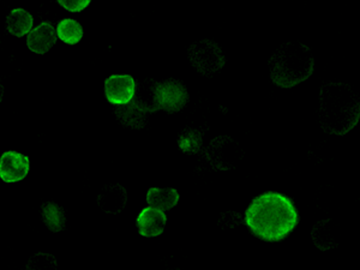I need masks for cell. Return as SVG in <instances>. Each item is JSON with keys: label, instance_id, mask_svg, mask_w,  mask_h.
I'll return each mask as SVG.
<instances>
[{"label": "cell", "instance_id": "6da1fadb", "mask_svg": "<svg viewBox=\"0 0 360 270\" xmlns=\"http://www.w3.org/2000/svg\"><path fill=\"white\" fill-rule=\"evenodd\" d=\"M298 220L291 198L273 191L254 198L245 212L246 226L264 242H281L297 227Z\"/></svg>", "mask_w": 360, "mask_h": 270}, {"label": "cell", "instance_id": "7a4b0ae2", "mask_svg": "<svg viewBox=\"0 0 360 270\" xmlns=\"http://www.w3.org/2000/svg\"><path fill=\"white\" fill-rule=\"evenodd\" d=\"M360 98L347 83L330 82L319 90V122L326 134L345 136L359 123Z\"/></svg>", "mask_w": 360, "mask_h": 270}, {"label": "cell", "instance_id": "3957f363", "mask_svg": "<svg viewBox=\"0 0 360 270\" xmlns=\"http://www.w3.org/2000/svg\"><path fill=\"white\" fill-rule=\"evenodd\" d=\"M315 58L311 49L299 41L278 46L269 59L270 78L280 88H293L311 77Z\"/></svg>", "mask_w": 360, "mask_h": 270}, {"label": "cell", "instance_id": "277c9868", "mask_svg": "<svg viewBox=\"0 0 360 270\" xmlns=\"http://www.w3.org/2000/svg\"><path fill=\"white\" fill-rule=\"evenodd\" d=\"M188 56L193 68L207 77L217 74L225 66L226 58L220 46L208 39L190 46Z\"/></svg>", "mask_w": 360, "mask_h": 270}, {"label": "cell", "instance_id": "5b68a950", "mask_svg": "<svg viewBox=\"0 0 360 270\" xmlns=\"http://www.w3.org/2000/svg\"><path fill=\"white\" fill-rule=\"evenodd\" d=\"M244 158V150L236 139L219 136L207 148V159L215 169L229 171L237 167Z\"/></svg>", "mask_w": 360, "mask_h": 270}, {"label": "cell", "instance_id": "8992f818", "mask_svg": "<svg viewBox=\"0 0 360 270\" xmlns=\"http://www.w3.org/2000/svg\"><path fill=\"white\" fill-rule=\"evenodd\" d=\"M188 100V90L176 79H167L153 86V103L155 110L174 113L180 111Z\"/></svg>", "mask_w": 360, "mask_h": 270}, {"label": "cell", "instance_id": "52a82bcc", "mask_svg": "<svg viewBox=\"0 0 360 270\" xmlns=\"http://www.w3.org/2000/svg\"><path fill=\"white\" fill-rule=\"evenodd\" d=\"M136 83L130 75H112L105 81V94L108 103L123 106L135 98Z\"/></svg>", "mask_w": 360, "mask_h": 270}, {"label": "cell", "instance_id": "ba28073f", "mask_svg": "<svg viewBox=\"0 0 360 270\" xmlns=\"http://www.w3.org/2000/svg\"><path fill=\"white\" fill-rule=\"evenodd\" d=\"M29 158L17 152H6L0 158V178L5 183H17L29 173Z\"/></svg>", "mask_w": 360, "mask_h": 270}, {"label": "cell", "instance_id": "9c48e42d", "mask_svg": "<svg viewBox=\"0 0 360 270\" xmlns=\"http://www.w3.org/2000/svg\"><path fill=\"white\" fill-rule=\"evenodd\" d=\"M167 217L161 209L149 207L139 213L136 220L139 232L143 237H158L164 232Z\"/></svg>", "mask_w": 360, "mask_h": 270}, {"label": "cell", "instance_id": "30bf717a", "mask_svg": "<svg viewBox=\"0 0 360 270\" xmlns=\"http://www.w3.org/2000/svg\"><path fill=\"white\" fill-rule=\"evenodd\" d=\"M127 202V190L120 184L105 185L98 197V208L107 214L122 213Z\"/></svg>", "mask_w": 360, "mask_h": 270}, {"label": "cell", "instance_id": "8fae6325", "mask_svg": "<svg viewBox=\"0 0 360 270\" xmlns=\"http://www.w3.org/2000/svg\"><path fill=\"white\" fill-rule=\"evenodd\" d=\"M57 37L53 25L49 22H44L29 33L27 45L34 53L45 54L56 45Z\"/></svg>", "mask_w": 360, "mask_h": 270}, {"label": "cell", "instance_id": "7c38bea8", "mask_svg": "<svg viewBox=\"0 0 360 270\" xmlns=\"http://www.w3.org/2000/svg\"><path fill=\"white\" fill-rule=\"evenodd\" d=\"M148 110L143 105L134 101L123 105L115 112V115L118 117L119 120L125 125V127H134V129H139L143 127L146 124V115Z\"/></svg>", "mask_w": 360, "mask_h": 270}, {"label": "cell", "instance_id": "4fadbf2b", "mask_svg": "<svg viewBox=\"0 0 360 270\" xmlns=\"http://www.w3.org/2000/svg\"><path fill=\"white\" fill-rule=\"evenodd\" d=\"M179 202V193L176 188H149L147 193V203L154 208L169 210L174 208Z\"/></svg>", "mask_w": 360, "mask_h": 270}, {"label": "cell", "instance_id": "5bb4252c", "mask_svg": "<svg viewBox=\"0 0 360 270\" xmlns=\"http://www.w3.org/2000/svg\"><path fill=\"white\" fill-rule=\"evenodd\" d=\"M33 21V16L28 11L23 8H15L6 17L8 33L17 37H25L32 32Z\"/></svg>", "mask_w": 360, "mask_h": 270}, {"label": "cell", "instance_id": "9a60e30c", "mask_svg": "<svg viewBox=\"0 0 360 270\" xmlns=\"http://www.w3.org/2000/svg\"><path fill=\"white\" fill-rule=\"evenodd\" d=\"M311 237L315 245L322 251H328L339 245L336 242L335 233L332 229L330 219L317 222L312 229Z\"/></svg>", "mask_w": 360, "mask_h": 270}, {"label": "cell", "instance_id": "2e32d148", "mask_svg": "<svg viewBox=\"0 0 360 270\" xmlns=\"http://www.w3.org/2000/svg\"><path fill=\"white\" fill-rule=\"evenodd\" d=\"M42 221L51 232H62L65 229L64 209L54 202H47L41 205Z\"/></svg>", "mask_w": 360, "mask_h": 270}, {"label": "cell", "instance_id": "e0dca14e", "mask_svg": "<svg viewBox=\"0 0 360 270\" xmlns=\"http://www.w3.org/2000/svg\"><path fill=\"white\" fill-rule=\"evenodd\" d=\"M57 34L58 37L68 45H76L82 40V25L75 20L65 18L58 25Z\"/></svg>", "mask_w": 360, "mask_h": 270}, {"label": "cell", "instance_id": "ac0fdd59", "mask_svg": "<svg viewBox=\"0 0 360 270\" xmlns=\"http://www.w3.org/2000/svg\"><path fill=\"white\" fill-rule=\"evenodd\" d=\"M180 149L190 155L196 154L202 146V136L196 130H186L178 139Z\"/></svg>", "mask_w": 360, "mask_h": 270}, {"label": "cell", "instance_id": "d6986e66", "mask_svg": "<svg viewBox=\"0 0 360 270\" xmlns=\"http://www.w3.org/2000/svg\"><path fill=\"white\" fill-rule=\"evenodd\" d=\"M45 268H57L56 257L49 254H37L29 259L27 269H45Z\"/></svg>", "mask_w": 360, "mask_h": 270}, {"label": "cell", "instance_id": "ffe728a7", "mask_svg": "<svg viewBox=\"0 0 360 270\" xmlns=\"http://www.w3.org/2000/svg\"><path fill=\"white\" fill-rule=\"evenodd\" d=\"M91 0H58V3L70 13H81L82 10L88 8Z\"/></svg>", "mask_w": 360, "mask_h": 270}]
</instances>
